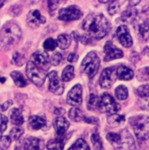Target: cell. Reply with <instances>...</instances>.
<instances>
[{
    "label": "cell",
    "instance_id": "cell-28",
    "mask_svg": "<svg viewBox=\"0 0 149 150\" xmlns=\"http://www.w3.org/2000/svg\"><path fill=\"white\" fill-rule=\"evenodd\" d=\"M137 15V11L134 10V9H128L126 11H125L123 13H122V16H121V19L125 22H128V23H132L135 17Z\"/></svg>",
    "mask_w": 149,
    "mask_h": 150
},
{
    "label": "cell",
    "instance_id": "cell-1",
    "mask_svg": "<svg viewBox=\"0 0 149 150\" xmlns=\"http://www.w3.org/2000/svg\"><path fill=\"white\" fill-rule=\"evenodd\" d=\"M82 27L85 31L86 35L91 39L101 40L110 32L111 24L103 14L92 13L85 18Z\"/></svg>",
    "mask_w": 149,
    "mask_h": 150
},
{
    "label": "cell",
    "instance_id": "cell-29",
    "mask_svg": "<svg viewBox=\"0 0 149 150\" xmlns=\"http://www.w3.org/2000/svg\"><path fill=\"white\" fill-rule=\"evenodd\" d=\"M90 140H91V143H92V146H93V149L103 150V142H102L101 137L99 136L98 133L96 132V133L92 134V135L90 137Z\"/></svg>",
    "mask_w": 149,
    "mask_h": 150
},
{
    "label": "cell",
    "instance_id": "cell-38",
    "mask_svg": "<svg viewBox=\"0 0 149 150\" xmlns=\"http://www.w3.org/2000/svg\"><path fill=\"white\" fill-rule=\"evenodd\" d=\"M137 94L141 98H148L149 97V84H144L140 86L137 89Z\"/></svg>",
    "mask_w": 149,
    "mask_h": 150
},
{
    "label": "cell",
    "instance_id": "cell-17",
    "mask_svg": "<svg viewBox=\"0 0 149 150\" xmlns=\"http://www.w3.org/2000/svg\"><path fill=\"white\" fill-rule=\"evenodd\" d=\"M44 142L36 137H29L25 140L24 149L25 150H43Z\"/></svg>",
    "mask_w": 149,
    "mask_h": 150
},
{
    "label": "cell",
    "instance_id": "cell-44",
    "mask_svg": "<svg viewBox=\"0 0 149 150\" xmlns=\"http://www.w3.org/2000/svg\"><path fill=\"white\" fill-rule=\"evenodd\" d=\"M59 4H61V1H48L47 4H48V9L50 11H54L56 10V8L58 7Z\"/></svg>",
    "mask_w": 149,
    "mask_h": 150
},
{
    "label": "cell",
    "instance_id": "cell-24",
    "mask_svg": "<svg viewBox=\"0 0 149 150\" xmlns=\"http://www.w3.org/2000/svg\"><path fill=\"white\" fill-rule=\"evenodd\" d=\"M68 117L74 122H80L83 120L84 115L81 109L77 107H73L68 112Z\"/></svg>",
    "mask_w": 149,
    "mask_h": 150
},
{
    "label": "cell",
    "instance_id": "cell-33",
    "mask_svg": "<svg viewBox=\"0 0 149 150\" xmlns=\"http://www.w3.org/2000/svg\"><path fill=\"white\" fill-rule=\"evenodd\" d=\"M139 33L141 36L145 40H149V23H142L139 26Z\"/></svg>",
    "mask_w": 149,
    "mask_h": 150
},
{
    "label": "cell",
    "instance_id": "cell-43",
    "mask_svg": "<svg viewBox=\"0 0 149 150\" xmlns=\"http://www.w3.org/2000/svg\"><path fill=\"white\" fill-rule=\"evenodd\" d=\"M83 121L88 124H92V125H97V126L99 124V120L96 117H84Z\"/></svg>",
    "mask_w": 149,
    "mask_h": 150
},
{
    "label": "cell",
    "instance_id": "cell-47",
    "mask_svg": "<svg viewBox=\"0 0 149 150\" xmlns=\"http://www.w3.org/2000/svg\"><path fill=\"white\" fill-rule=\"evenodd\" d=\"M11 105H12V101H11V100H7V101H5V102L1 105V110H2L3 112H4V111L8 110V108H9Z\"/></svg>",
    "mask_w": 149,
    "mask_h": 150
},
{
    "label": "cell",
    "instance_id": "cell-30",
    "mask_svg": "<svg viewBox=\"0 0 149 150\" xmlns=\"http://www.w3.org/2000/svg\"><path fill=\"white\" fill-rule=\"evenodd\" d=\"M116 98L119 100H125L128 98V90L124 85H119L115 90Z\"/></svg>",
    "mask_w": 149,
    "mask_h": 150
},
{
    "label": "cell",
    "instance_id": "cell-8",
    "mask_svg": "<svg viewBox=\"0 0 149 150\" xmlns=\"http://www.w3.org/2000/svg\"><path fill=\"white\" fill-rule=\"evenodd\" d=\"M83 16L80 9L76 5H71L66 8H62L59 11L58 18L62 21H73L77 20Z\"/></svg>",
    "mask_w": 149,
    "mask_h": 150
},
{
    "label": "cell",
    "instance_id": "cell-52",
    "mask_svg": "<svg viewBox=\"0 0 149 150\" xmlns=\"http://www.w3.org/2000/svg\"><path fill=\"white\" fill-rule=\"evenodd\" d=\"M5 82V78L4 77H0V83H4Z\"/></svg>",
    "mask_w": 149,
    "mask_h": 150
},
{
    "label": "cell",
    "instance_id": "cell-12",
    "mask_svg": "<svg viewBox=\"0 0 149 150\" xmlns=\"http://www.w3.org/2000/svg\"><path fill=\"white\" fill-rule=\"evenodd\" d=\"M48 90L55 95H61L64 91V85L58 76L56 71H51L48 75Z\"/></svg>",
    "mask_w": 149,
    "mask_h": 150
},
{
    "label": "cell",
    "instance_id": "cell-23",
    "mask_svg": "<svg viewBox=\"0 0 149 150\" xmlns=\"http://www.w3.org/2000/svg\"><path fill=\"white\" fill-rule=\"evenodd\" d=\"M57 46L61 48V49H67L70 44H71V37L67 34V33H62V34H60L58 37H57Z\"/></svg>",
    "mask_w": 149,
    "mask_h": 150
},
{
    "label": "cell",
    "instance_id": "cell-49",
    "mask_svg": "<svg viewBox=\"0 0 149 150\" xmlns=\"http://www.w3.org/2000/svg\"><path fill=\"white\" fill-rule=\"evenodd\" d=\"M72 37H73V39H74L76 42H78V40H80V34H79L77 32H76V31H74V32L72 33Z\"/></svg>",
    "mask_w": 149,
    "mask_h": 150
},
{
    "label": "cell",
    "instance_id": "cell-19",
    "mask_svg": "<svg viewBox=\"0 0 149 150\" xmlns=\"http://www.w3.org/2000/svg\"><path fill=\"white\" fill-rule=\"evenodd\" d=\"M47 124V121L44 118L40 116H31L28 120V125L29 127L33 130H39L44 127Z\"/></svg>",
    "mask_w": 149,
    "mask_h": 150
},
{
    "label": "cell",
    "instance_id": "cell-22",
    "mask_svg": "<svg viewBox=\"0 0 149 150\" xmlns=\"http://www.w3.org/2000/svg\"><path fill=\"white\" fill-rule=\"evenodd\" d=\"M11 121L13 125H15L17 127H20L24 123V117L22 115L21 111L18 108H14L11 110Z\"/></svg>",
    "mask_w": 149,
    "mask_h": 150
},
{
    "label": "cell",
    "instance_id": "cell-15",
    "mask_svg": "<svg viewBox=\"0 0 149 150\" xmlns=\"http://www.w3.org/2000/svg\"><path fill=\"white\" fill-rule=\"evenodd\" d=\"M26 21L30 27L38 28L40 25L46 23V18L42 16L38 10H32L27 14Z\"/></svg>",
    "mask_w": 149,
    "mask_h": 150
},
{
    "label": "cell",
    "instance_id": "cell-35",
    "mask_svg": "<svg viewBox=\"0 0 149 150\" xmlns=\"http://www.w3.org/2000/svg\"><path fill=\"white\" fill-rule=\"evenodd\" d=\"M137 79L139 81L144 82V81H149V68H144L138 70L137 73Z\"/></svg>",
    "mask_w": 149,
    "mask_h": 150
},
{
    "label": "cell",
    "instance_id": "cell-51",
    "mask_svg": "<svg viewBox=\"0 0 149 150\" xmlns=\"http://www.w3.org/2000/svg\"><path fill=\"white\" fill-rule=\"evenodd\" d=\"M139 3H140V1H135V2H134V1H130V2H129L131 7H134V6H135L136 4H138Z\"/></svg>",
    "mask_w": 149,
    "mask_h": 150
},
{
    "label": "cell",
    "instance_id": "cell-41",
    "mask_svg": "<svg viewBox=\"0 0 149 150\" xmlns=\"http://www.w3.org/2000/svg\"><path fill=\"white\" fill-rule=\"evenodd\" d=\"M61 60H62V55H61V54L59 53V52H56V53H54V54L52 55L50 61H51V63H52L53 65L56 66V65H58V64L61 62Z\"/></svg>",
    "mask_w": 149,
    "mask_h": 150
},
{
    "label": "cell",
    "instance_id": "cell-32",
    "mask_svg": "<svg viewBox=\"0 0 149 150\" xmlns=\"http://www.w3.org/2000/svg\"><path fill=\"white\" fill-rule=\"evenodd\" d=\"M24 134V129L21 127H15L10 132V138L13 141H18Z\"/></svg>",
    "mask_w": 149,
    "mask_h": 150
},
{
    "label": "cell",
    "instance_id": "cell-46",
    "mask_svg": "<svg viewBox=\"0 0 149 150\" xmlns=\"http://www.w3.org/2000/svg\"><path fill=\"white\" fill-rule=\"evenodd\" d=\"M78 60V55L76 53H71L68 56V61L69 62H76Z\"/></svg>",
    "mask_w": 149,
    "mask_h": 150
},
{
    "label": "cell",
    "instance_id": "cell-25",
    "mask_svg": "<svg viewBox=\"0 0 149 150\" xmlns=\"http://www.w3.org/2000/svg\"><path fill=\"white\" fill-rule=\"evenodd\" d=\"M11 77L14 81L15 84L18 87H19V88H23V87H25L27 85L26 80L24 78L23 75L20 72H18V71H13V72H11Z\"/></svg>",
    "mask_w": 149,
    "mask_h": 150
},
{
    "label": "cell",
    "instance_id": "cell-45",
    "mask_svg": "<svg viewBox=\"0 0 149 150\" xmlns=\"http://www.w3.org/2000/svg\"><path fill=\"white\" fill-rule=\"evenodd\" d=\"M80 40H81V42H82L83 44L88 45V44H90V43L92 41V39H91L90 37H89L88 35L84 34V35L80 36Z\"/></svg>",
    "mask_w": 149,
    "mask_h": 150
},
{
    "label": "cell",
    "instance_id": "cell-39",
    "mask_svg": "<svg viewBox=\"0 0 149 150\" xmlns=\"http://www.w3.org/2000/svg\"><path fill=\"white\" fill-rule=\"evenodd\" d=\"M11 139L9 136H3L0 139V149L1 150H6L10 144H11Z\"/></svg>",
    "mask_w": 149,
    "mask_h": 150
},
{
    "label": "cell",
    "instance_id": "cell-7",
    "mask_svg": "<svg viewBox=\"0 0 149 150\" xmlns=\"http://www.w3.org/2000/svg\"><path fill=\"white\" fill-rule=\"evenodd\" d=\"M120 109L119 105L115 101V99L108 93H104L100 98V106L99 110L104 112L110 114L116 113Z\"/></svg>",
    "mask_w": 149,
    "mask_h": 150
},
{
    "label": "cell",
    "instance_id": "cell-3",
    "mask_svg": "<svg viewBox=\"0 0 149 150\" xmlns=\"http://www.w3.org/2000/svg\"><path fill=\"white\" fill-rule=\"evenodd\" d=\"M22 36L19 26L12 22L9 21L5 23L0 31V45L2 47H7L13 45L20 40Z\"/></svg>",
    "mask_w": 149,
    "mask_h": 150
},
{
    "label": "cell",
    "instance_id": "cell-21",
    "mask_svg": "<svg viewBox=\"0 0 149 150\" xmlns=\"http://www.w3.org/2000/svg\"><path fill=\"white\" fill-rule=\"evenodd\" d=\"M107 121H108V124L110 126H112V127H121L122 125H124L126 119H125L124 115L113 113V114H110L108 116Z\"/></svg>",
    "mask_w": 149,
    "mask_h": 150
},
{
    "label": "cell",
    "instance_id": "cell-20",
    "mask_svg": "<svg viewBox=\"0 0 149 150\" xmlns=\"http://www.w3.org/2000/svg\"><path fill=\"white\" fill-rule=\"evenodd\" d=\"M65 146V139L63 136H58L55 139L48 141L47 148L48 150H62Z\"/></svg>",
    "mask_w": 149,
    "mask_h": 150
},
{
    "label": "cell",
    "instance_id": "cell-6",
    "mask_svg": "<svg viewBox=\"0 0 149 150\" xmlns=\"http://www.w3.org/2000/svg\"><path fill=\"white\" fill-rule=\"evenodd\" d=\"M26 75L28 78L38 87H40L46 79L47 76V72L38 66H36L34 63H32L31 61L27 62L26 64V69H25Z\"/></svg>",
    "mask_w": 149,
    "mask_h": 150
},
{
    "label": "cell",
    "instance_id": "cell-53",
    "mask_svg": "<svg viewBox=\"0 0 149 150\" xmlns=\"http://www.w3.org/2000/svg\"><path fill=\"white\" fill-rule=\"evenodd\" d=\"M4 1H0V9L2 8V6L4 5Z\"/></svg>",
    "mask_w": 149,
    "mask_h": 150
},
{
    "label": "cell",
    "instance_id": "cell-50",
    "mask_svg": "<svg viewBox=\"0 0 149 150\" xmlns=\"http://www.w3.org/2000/svg\"><path fill=\"white\" fill-rule=\"evenodd\" d=\"M143 15H144L145 18L149 21V5L143 10Z\"/></svg>",
    "mask_w": 149,
    "mask_h": 150
},
{
    "label": "cell",
    "instance_id": "cell-2",
    "mask_svg": "<svg viewBox=\"0 0 149 150\" xmlns=\"http://www.w3.org/2000/svg\"><path fill=\"white\" fill-rule=\"evenodd\" d=\"M108 142L117 150H134L135 142L128 130L124 129L119 133H109L106 135Z\"/></svg>",
    "mask_w": 149,
    "mask_h": 150
},
{
    "label": "cell",
    "instance_id": "cell-34",
    "mask_svg": "<svg viewBox=\"0 0 149 150\" xmlns=\"http://www.w3.org/2000/svg\"><path fill=\"white\" fill-rule=\"evenodd\" d=\"M57 47V42L53 38L47 39L43 43V47L46 51H53Z\"/></svg>",
    "mask_w": 149,
    "mask_h": 150
},
{
    "label": "cell",
    "instance_id": "cell-42",
    "mask_svg": "<svg viewBox=\"0 0 149 150\" xmlns=\"http://www.w3.org/2000/svg\"><path fill=\"white\" fill-rule=\"evenodd\" d=\"M21 11H22V7H21L20 5L16 4V5L11 6V10H10V12H11V14L13 17H17V16H18V15L20 14Z\"/></svg>",
    "mask_w": 149,
    "mask_h": 150
},
{
    "label": "cell",
    "instance_id": "cell-11",
    "mask_svg": "<svg viewBox=\"0 0 149 150\" xmlns=\"http://www.w3.org/2000/svg\"><path fill=\"white\" fill-rule=\"evenodd\" d=\"M83 102V87L81 84H76L67 95V103L72 106H78Z\"/></svg>",
    "mask_w": 149,
    "mask_h": 150
},
{
    "label": "cell",
    "instance_id": "cell-26",
    "mask_svg": "<svg viewBox=\"0 0 149 150\" xmlns=\"http://www.w3.org/2000/svg\"><path fill=\"white\" fill-rule=\"evenodd\" d=\"M100 106V98L96 94H90L88 101V109L90 111L99 110Z\"/></svg>",
    "mask_w": 149,
    "mask_h": 150
},
{
    "label": "cell",
    "instance_id": "cell-5",
    "mask_svg": "<svg viewBox=\"0 0 149 150\" xmlns=\"http://www.w3.org/2000/svg\"><path fill=\"white\" fill-rule=\"evenodd\" d=\"M100 67V59L96 52H90L83 60L81 64V71L89 78H93Z\"/></svg>",
    "mask_w": 149,
    "mask_h": 150
},
{
    "label": "cell",
    "instance_id": "cell-4",
    "mask_svg": "<svg viewBox=\"0 0 149 150\" xmlns=\"http://www.w3.org/2000/svg\"><path fill=\"white\" fill-rule=\"evenodd\" d=\"M129 122L139 140L146 141L149 139V116H135L131 118Z\"/></svg>",
    "mask_w": 149,
    "mask_h": 150
},
{
    "label": "cell",
    "instance_id": "cell-27",
    "mask_svg": "<svg viewBox=\"0 0 149 150\" xmlns=\"http://www.w3.org/2000/svg\"><path fill=\"white\" fill-rule=\"evenodd\" d=\"M75 76V69L72 65H68L61 74V79L64 82H69Z\"/></svg>",
    "mask_w": 149,
    "mask_h": 150
},
{
    "label": "cell",
    "instance_id": "cell-14",
    "mask_svg": "<svg viewBox=\"0 0 149 150\" xmlns=\"http://www.w3.org/2000/svg\"><path fill=\"white\" fill-rule=\"evenodd\" d=\"M116 35L120 42V44L125 47H131L133 46V39L131 36V33L129 32V29L126 25H120L117 28Z\"/></svg>",
    "mask_w": 149,
    "mask_h": 150
},
{
    "label": "cell",
    "instance_id": "cell-36",
    "mask_svg": "<svg viewBox=\"0 0 149 150\" xmlns=\"http://www.w3.org/2000/svg\"><path fill=\"white\" fill-rule=\"evenodd\" d=\"M12 62L18 66H22L25 62V56L19 52H15L12 55Z\"/></svg>",
    "mask_w": 149,
    "mask_h": 150
},
{
    "label": "cell",
    "instance_id": "cell-37",
    "mask_svg": "<svg viewBox=\"0 0 149 150\" xmlns=\"http://www.w3.org/2000/svg\"><path fill=\"white\" fill-rule=\"evenodd\" d=\"M122 4V2H119V1H112L111 2L109 7H108V12L110 15H114L117 12L119 11L120 9V4Z\"/></svg>",
    "mask_w": 149,
    "mask_h": 150
},
{
    "label": "cell",
    "instance_id": "cell-13",
    "mask_svg": "<svg viewBox=\"0 0 149 150\" xmlns=\"http://www.w3.org/2000/svg\"><path fill=\"white\" fill-rule=\"evenodd\" d=\"M105 52V62H110L115 59H119L123 57V52L122 50L119 49L112 41H107L104 47Z\"/></svg>",
    "mask_w": 149,
    "mask_h": 150
},
{
    "label": "cell",
    "instance_id": "cell-10",
    "mask_svg": "<svg viewBox=\"0 0 149 150\" xmlns=\"http://www.w3.org/2000/svg\"><path fill=\"white\" fill-rule=\"evenodd\" d=\"M31 62L41 69L47 71L50 65V57L46 51L37 50L32 54Z\"/></svg>",
    "mask_w": 149,
    "mask_h": 150
},
{
    "label": "cell",
    "instance_id": "cell-31",
    "mask_svg": "<svg viewBox=\"0 0 149 150\" xmlns=\"http://www.w3.org/2000/svg\"><path fill=\"white\" fill-rule=\"evenodd\" d=\"M68 150H90L88 143L83 139H78Z\"/></svg>",
    "mask_w": 149,
    "mask_h": 150
},
{
    "label": "cell",
    "instance_id": "cell-40",
    "mask_svg": "<svg viewBox=\"0 0 149 150\" xmlns=\"http://www.w3.org/2000/svg\"><path fill=\"white\" fill-rule=\"evenodd\" d=\"M7 124H8V118L0 113V136L6 130Z\"/></svg>",
    "mask_w": 149,
    "mask_h": 150
},
{
    "label": "cell",
    "instance_id": "cell-9",
    "mask_svg": "<svg viewBox=\"0 0 149 150\" xmlns=\"http://www.w3.org/2000/svg\"><path fill=\"white\" fill-rule=\"evenodd\" d=\"M117 79V73L115 67L106 68L101 73L99 78V84L103 89H110Z\"/></svg>",
    "mask_w": 149,
    "mask_h": 150
},
{
    "label": "cell",
    "instance_id": "cell-48",
    "mask_svg": "<svg viewBox=\"0 0 149 150\" xmlns=\"http://www.w3.org/2000/svg\"><path fill=\"white\" fill-rule=\"evenodd\" d=\"M54 114L58 117H62L63 114H65V109L63 108H56L54 110Z\"/></svg>",
    "mask_w": 149,
    "mask_h": 150
},
{
    "label": "cell",
    "instance_id": "cell-18",
    "mask_svg": "<svg viewBox=\"0 0 149 150\" xmlns=\"http://www.w3.org/2000/svg\"><path fill=\"white\" fill-rule=\"evenodd\" d=\"M116 73H117V77L119 79L124 80V81H129L134 76L133 71L131 69H129V68H127L126 66H124V65L119 66L116 69Z\"/></svg>",
    "mask_w": 149,
    "mask_h": 150
},
{
    "label": "cell",
    "instance_id": "cell-16",
    "mask_svg": "<svg viewBox=\"0 0 149 150\" xmlns=\"http://www.w3.org/2000/svg\"><path fill=\"white\" fill-rule=\"evenodd\" d=\"M54 130L56 131L58 136L65 135V133L69 127V122L64 117H57L54 120L53 122Z\"/></svg>",
    "mask_w": 149,
    "mask_h": 150
}]
</instances>
